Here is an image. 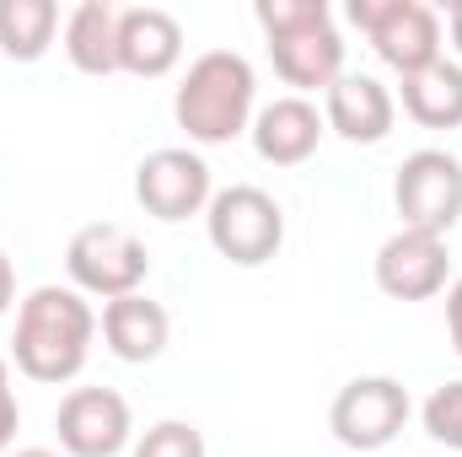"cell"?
<instances>
[{"mask_svg": "<svg viewBox=\"0 0 462 457\" xmlns=\"http://www.w3.org/2000/svg\"><path fill=\"white\" fill-rule=\"evenodd\" d=\"M205 231H210V247L236 264V269H258L280 253L285 242V210L274 194H263L258 183H231L210 200L205 210Z\"/></svg>", "mask_w": 462, "mask_h": 457, "instance_id": "cell-4", "label": "cell"}, {"mask_svg": "<svg viewBox=\"0 0 462 457\" xmlns=\"http://www.w3.org/2000/svg\"><path fill=\"white\" fill-rule=\"evenodd\" d=\"M11 302H16V269H11V258H5V247H0V318H5Z\"/></svg>", "mask_w": 462, "mask_h": 457, "instance_id": "cell-23", "label": "cell"}, {"mask_svg": "<svg viewBox=\"0 0 462 457\" xmlns=\"http://www.w3.org/2000/svg\"><path fill=\"white\" fill-rule=\"evenodd\" d=\"M16 425H22V409H16V387H11V366L0 360V457L11 452V442H16Z\"/></svg>", "mask_w": 462, "mask_h": 457, "instance_id": "cell-21", "label": "cell"}, {"mask_svg": "<svg viewBox=\"0 0 462 457\" xmlns=\"http://www.w3.org/2000/svg\"><path fill=\"white\" fill-rule=\"evenodd\" d=\"M183 60V22L162 5H129L118 11V70L140 81H162Z\"/></svg>", "mask_w": 462, "mask_h": 457, "instance_id": "cell-13", "label": "cell"}, {"mask_svg": "<svg viewBox=\"0 0 462 457\" xmlns=\"http://www.w3.org/2000/svg\"><path fill=\"white\" fill-rule=\"evenodd\" d=\"M129 404L114 387H70L54 415V436L65 457H118L129 447Z\"/></svg>", "mask_w": 462, "mask_h": 457, "instance_id": "cell-11", "label": "cell"}, {"mask_svg": "<svg viewBox=\"0 0 462 457\" xmlns=\"http://www.w3.org/2000/svg\"><path fill=\"white\" fill-rule=\"evenodd\" d=\"M323 114L307 103V98H274V103H263L258 114H253V151L263 156V162H274V167H301L312 151H318V140H323Z\"/></svg>", "mask_w": 462, "mask_h": 457, "instance_id": "cell-14", "label": "cell"}, {"mask_svg": "<svg viewBox=\"0 0 462 457\" xmlns=\"http://www.w3.org/2000/svg\"><path fill=\"white\" fill-rule=\"evenodd\" d=\"M92 340H97V312L87 307V296L76 285H38L16 307L11 355L16 371L32 382H70L81 377Z\"/></svg>", "mask_w": 462, "mask_h": 457, "instance_id": "cell-1", "label": "cell"}, {"mask_svg": "<svg viewBox=\"0 0 462 457\" xmlns=\"http://www.w3.org/2000/svg\"><path fill=\"white\" fill-rule=\"evenodd\" d=\"M447 334H452V350L462 355V280L447 285Z\"/></svg>", "mask_w": 462, "mask_h": 457, "instance_id": "cell-22", "label": "cell"}, {"mask_svg": "<svg viewBox=\"0 0 462 457\" xmlns=\"http://www.w3.org/2000/svg\"><path fill=\"white\" fill-rule=\"evenodd\" d=\"M60 33V5L54 0H0V54L16 65H32L49 54Z\"/></svg>", "mask_w": 462, "mask_h": 457, "instance_id": "cell-18", "label": "cell"}, {"mask_svg": "<svg viewBox=\"0 0 462 457\" xmlns=\"http://www.w3.org/2000/svg\"><path fill=\"white\" fill-rule=\"evenodd\" d=\"M253 65L236 49H210L183 70L172 92V118L194 145H226L242 129H253Z\"/></svg>", "mask_w": 462, "mask_h": 457, "instance_id": "cell-3", "label": "cell"}, {"mask_svg": "<svg viewBox=\"0 0 462 457\" xmlns=\"http://www.w3.org/2000/svg\"><path fill=\"white\" fill-rule=\"evenodd\" d=\"M420 420H425L430 442H441V447L462 452V377H457V382H441V387L425 398Z\"/></svg>", "mask_w": 462, "mask_h": 457, "instance_id": "cell-19", "label": "cell"}, {"mask_svg": "<svg viewBox=\"0 0 462 457\" xmlns=\"http://www.w3.org/2000/svg\"><path fill=\"white\" fill-rule=\"evenodd\" d=\"M393 118H398V98L376 81V76H360L345 70L328 92H323V124L349 140V145H376L393 135Z\"/></svg>", "mask_w": 462, "mask_h": 457, "instance_id": "cell-12", "label": "cell"}, {"mask_svg": "<svg viewBox=\"0 0 462 457\" xmlns=\"http://www.w3.org/2000/svg\"><path fill=\"white\" fill-rule=\"evenodd\" d=\"M134 200L145 216L156 221H189V216H205L210 200H216V183H210V162L189 145H162L151 151L140 167H134Z\"/></svg>", "mask_w": 462, "mask_h": 457, "instance_id": "cell-9", "label": "cell"}, {"mask_svg": "<svg viewBox=\"0 0 462 457\" xmlns=\"http://www.w3.org/2000/svg\"><path fill=\"white\" fill-rule=\"evenodd\" d=\"M398 103H403V114L414 118V124H425V129H457L462 124V65L441 54L436 65L403 76L398 81Z\"/></svg>", "mask_w": 462, "mask_h": 457, "instance_id": "cell-16", "label": "cell"}, {"mask_svg": "<svg viewBox=\"0 0 462 457\" xmlns=\"http://www.w3.org/2000/svg\"><path fill=\"white\" fill-rule=\"evenodd\" d=\"M5 457H60V452H49V447H22V452H5Z\"/></svg>", "mask_w": 462, "mask_h": 457, "instance_id": "cell-25", "label": "cell"}, {"mask_svg": "<svg viewBox=\"0 0 462 457\" xmlns=\"http://www.w3.org/2000/svg\"><path fill=\"white\" fill-rule=\"evenodd\" d=\"M409 425V387L398 377H355L328 404V431L349 452H382Z\"/></svg>", "mask_w": 462, "mask_h": 457, "instance_id": "cell-8", "label": "cell"}, {"mask_svg": "<svg viewBox=\"0 0 462 457\" xmlns=\"http://www.w3.org/2000/svg\"><path fill=\"white\" fill-rule=\"evenodd\" d=\"M349 22L371 38L382 65L403 76L441 60V16L425 0H349Z\"/></svg>", "mask_w": 462, "mask_h": 457, "instance_id": "cell-6", "label": "cell"}, {"mask_svg": "<svg viewBox=\"0 0 462 457\" xmlns=\"http://www.w3.org/2000/svg\"><path fill=\"white\" fill-rule=\"evenodd\" d=\"M253 16L269 38L274 76L296 87V98L328 92L345 76V38L334 27L328 0H258Z\"/></svg>", "mask_w": 462, "mask_h": 457, "instance_id": "cell-2", "label": "cell"}, {"mask_svg": "<svg viewBox=\"0 0 462 457\" xmlns=\"http://www.w3.org/2000/svg\"><path fill=\"white\" fill-rule=\"evenodd\" d=\"M393 205H398L403 231L447 237L462 221V162L436 145L403 156V167L393 178Z\"/></svg>", "mask_w": 462, "mask_h": 457, "instance_id": "cell-7", "label": "cell"}, {"mask_svg": "<svg viewBox=\"0 0 462 457\" xmlns=\"http://www.w3.org/2000/svg\"><path fill=\"white\" fill-rule=\"evenodd\" d=\"M65 269H70V285L81 296H103V302H118V296H134L151 275V253L145 242L118 221H92L70 237L65 247Z\"/></svg>", "mask_w": 462, "mask_h": 457, "instance_id": "cell-5", "label": "cell"}, {"mask_svg": "<svg viewBox=\"0 0 462 457\" xmlns=\"http://www.w3.org/2000/svg\"><path fill=\"white\" fill-rule=\"evenodd\" d=\"M103 344L114 350L124 366H145L167 350V334H172V318L162 302H151L145 291L134 296H118V302H103Z\"/></svg>", "mask_w": 462, "mask_h": 457, "instance_id": "cell-15", "label": "cell"}, {"mask_svg": "<svg viewBox=\"0 0 462 457\" xmlns=\"http://www.w3.org/2000/svg\"><path fill=\"white\" fill-rule=\"evenodd\" d=\"M65 54L81 76H114L118 70V5L81 0L65 16Z\"/></svg>", "mask_w": 462, "mask_h": 457, "instance_id": "cell-17", "label": "cell"}, {"mask_svg": "<svg viewBox=\"0 0 462 457\" xmlns=\"http://www.w3.org/2000/svg\"><path fill=\"white\" fill-rule=\"evenodd\" d=\"M134 457H205V436L189 420H162V425H151L140 436Z\"/></svg>", "mask_w": 462, "mask_h": 457, "instance_id": "cell-20", "label": "cell"}, {"mask_svg": "<svg viewBox=\"0 0 462 457\" xmlns=\"http://www.w3.org/2000/svg\"><path fill=\"white\" fill-rule=\"evenodd\" d=\"M447 27H452V43H457V54H462V0H452V11H447Z\"/></svg>", "mask_w": 462, "mask_h": 457, "instance_id": "cell-24", "label": "cell"}, {"mask_svg": "<svg viewBox=\"0 0 462 457\" xmlns=\"http://www.w3.org/2000/svg\"><path fill=\"white\" fill-rule=\"evenodd\" d=\"M447 275H452L447 237L398 227L376 247V291L393 296V302H430V296L447 291Z\"/></svg>", "mask_w": 462, "mask_h": 457, "instance_id": "cell-10", "label": "cell"}]
</instances>
